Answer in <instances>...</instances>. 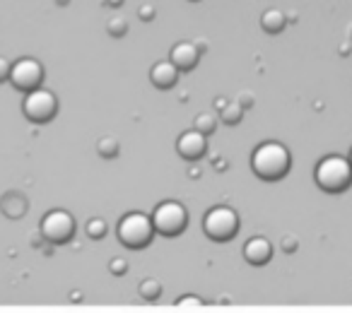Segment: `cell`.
<instances>
[{"mask_svg": "<svg viewBox=\"0 0 352 313\" xmlns=\"http://www.w3.org/2000/svg\"><path fill=\"white\" fill-rule=\"evenodd\" d=\"M285 25H287V17L280 10H265L263 17H261V27H263L268 34H280V32L285 30Z\"/></svg>", "mask_w": 352, "mask_h": 313, "instance_id": "13", "label": "cell"}, {"mask_svg": "<svg viewBox=\"0 0 352 313\" xmlns=\"http://www.w3.org/2000/svg\"><path fill=\"white\" fill-rule=\"evenodd\" d=\"M241 113H244V108L239 106V104H227L225 108H222V121L225 123H232V126H234V123H239L241 121Z\"/></svg>", "mask_w": 352, "mask_h": 313, "instance_id": "17", "label": "cell"}, {"mask_svg": "<svg viewBox=\"0 0 352 313\" xmlns=\"http://www.w3.org/2000/svg\"><path fill=\"white\" fill-rule=\"evenodd\" d=\"M203 229L212 241H230L239 229V217L232 207H212L203 220Z\"/></svg>", "mask_w": 352, "mask_h": 313, "instance_id": "5", "label": "cell"}, {"mask_svg": "<svg viewBox=\"0 0 352 313\" xmlns=\"http://www.w3.org/2000/svg\"><path fill=\"white\" fill-rule=\"evenodd\" d=\"M188 303H193V306H201V299L198 297H184V299H179V306H188Z\"/></svg>", "mask_w": 352, "mask_h": 313, "instance_id": "22", "label": "cell"}, {"mask_svg": "<svg viewBox=\"0 0 352 313\" xmlns=\"http://www.w3.org/2000/svg\"><path fill=\"white\" fill-rule=\"evenodd\" d=\"M56 108H58V102H56V94L49 92V89H32L27 92L25 102H22V111L30 121L34 123H46L56 116Z\"/></svg>", "mask_w": 352, "mask_h": 313, "instance_id": "6", "label": "cell"}, {"mask_svg": "<svg viewBox=\"0 0 352 313\" xmlns=\"http://www.w3.org/2000/svg\"><path fill=\"white\" fill-rule=\"evenodd\" d=\"M97 152L104 159H111V156L118 154V142L113 140V137H102V140L97 142Z\"/></svg>", "mask_w": 352, "mask_h": 313, "instance_id": "15", "label": "cell"}, {"mask_svg": "<svg viewBox=\"0 0 352 313\" xmlns=\"http://www.w3.org/2000/svg\"><path fill=\"white\" fill-rule=\"evenodd\" d=\"M10 70H12V63H8L6 58H0V82H3V80H10Z\"/></svg>", "mask_w": 352, "mask_h": 313, "instance_id": "20", "label": "cell"}, {"mask_svg": "<svg viewBox=\"0 0 352 313\" xmlns=\"http://www.w3.org/2000/svg\"><path fill=\"white\" fill-rule=\"evenodd\" d=\"M244 258L249 260L251 265H265L270 258H273V246H270L268 239L263 236H254L244 244Z\"/></svg>", "mask_w": 352, "mask_h": 313, "instance_id": "10", "label": "cell"}, {"mask_svg": "<svg viewBox=\"0 0 352 313\" xmlns=\"http://www.w3.org/2000/svg\"><path fill=\"white\" fill-rule=\"evenodd\" d=\"M283 248L287 251V253H292V251L297 248V241H294V239H283Z\"/></svg>", "mask_w": 352, "mask_h": 313, "instance_id": "23", "label": "cell"}, {"mask_svg": "<svg viewBox=\"0 0 352 313\" xmlns=\"http://www.w3.org/2000/svg\"><path fill=\"white\" fill-rule=\"evenodd\" d=\"M44 80V68L36 58H20L17 63H12L10 70V82L22 92H32L36 89Z\"/></svg>", "mask_w": 352, "mask_h": 313, "instance_id": "8", "label": "cell"}, {"mask_svg": "<svg viewBox=\"0 0 352 313\" xmlns=\"http://www.w3.org/2000/svg\"><path fill=\"white\" fill-rule=\"evenodd\" d=\"M107 30H109V34H113V36H123V34H126V30H128V25H126V20H123V17H111V20H109V25H107Z\"/></svg>", "mask_w": 352, "mask_h": 313, "instance_id": "19", "label": "cell"}, {"mask_svg": "<svg viewBox=\"0 0 352 313\" xmlns=\"http://www.w3.org/2000/svg\"><path fill=\"white\" fill-rule=\"evenodd\" d=\"M289 164H292V156L283 142H263L251 154V169L263 181H280L289 172Z\"/></svg>", "mask_w": 352, "mask_h": 313, "instance_id": "1", "label": "cell"}, {"mask_svg": "<svg viewBox=\"0 0 352 313\" xmlns=\"http://www.w3.org/2000/svg\"><path fill=\"white\" fill-rule=\"evenodd\" d=\"M138 292H140V297L145 299V301H157L162 294V284L157 282V279H142Z\"/></svg>", "mask_w": 352, "mask_h": 313, "instance_id": "14", "label": "cell"}, {"mask_svg": "<svg viewBox=\"0 0 352 313\" xmlns=\"http://www.w3.org/2000/svg\"><path fill=\"white\" fill-rule=\"evenodd\" d=\"M150 80L157 89H169L176 84L179 80V68H176L171 60H162V63H155L150 70Z\"/></svg>", "mask_w": 352, "mask_h": 313, "instance_id": "12", "label": "cell"}, {"mask_svg": "<svg viewBox=\"0 0 352 313\" xmlns=\"http://www.w3.org/2000/svg\"><path fill=\"white\" fill-rule=\"evenodd\" d=\"M176 152H179L184 159H198V156H203V152H206V135L198 132L196 128L186 130L176 140Z\"/></svg>", "mask_w": 352, "mask_h": 313, "instance_id": "9", "label": "cell"}, {"mask_svg": "<svg viewBox=\"0 0 352 313\" xmlns=\"http://www.w3.org/2000/svg\"><path fill=\"white\" fill-rule=\"evenodd\" d=\"M314 178H316V186L326 193H342L350 188L352 183V167L347 159L338 154L323 156L321 162L316 164V172H314Z\"/></svg>", "mask_w": 352, "mask_h": 313, "instance_id": "2", "label": "cell"}, {"mask_svg": "<svg viewBox=\"0 0 352 313\" xmlns=\"http://www.w3.org/2000/svg\"><path fill=\"white\" fill-rule=\"evenodd\" d=\"M41 234L51 244H65L75 234V220L65 210H51L41 220Z\"/></svg>", "mask_w": 352, "mask_h": 313, "instance_id": "7", "label": "cell"}, {"mask_svg": "<svg viewBox=\"0 0 352 313\" xmlns=\"http://www.w3.org/2000/svg\"><path fill=\"white\" fill-rule=\"evenodd\" d=\"M198 46L191 44V41H182V44H176L169 54V60L176 65L179 70H191L196 68L198 63Z\"/></svg>", "mask_w": 352, "mask_h": 313, "instance_id": "11", "label": "cell"}, {"mask_svg": "<svg viewBox=\"0 0 352 313\" xmlns=\"http://www.w3.org/2000/svg\"><path fill=\"white\" fill-rule=\"evenodd\" d=\"M152 224L155 231L164 236H176L186 227V207L176 200H164L155 207L152 212Z\"/></svg>", "mask_w": 352, "mask_h": 313, "instance_id": "4", "label": "cell"}, {"mask_svg": "<svg viewBox=\"0 0 352 313\" xmlns=\"http://www.w3.org/2000/svg\"><path fill=\"white\" fill-rule=\"evenodd\" d=\"M111 270H113L116 275H123V273H126V260H121V258L111 260Z\"/></svg>", "mask_w": 352, "mask_h": 313, "instance_id": "21", "label": "cell"}, {"mask_svg": "<svg viewBox=\"0 0 352 313\" xmlns=\"http://www.w3.org/2000/svg\"><path fill=\"white\" fill-rule=\"evenodd\" d=\"M147 15H155V10H152V8H142L140 17H142V20H147Z\"/></svg>", "mask_w": 352, "mask_h": 313, "instance_id": "24", "label": "cell"}, {"mask_svg": "<svg viewBox=\"0 0 352 313\" xmlns=\"http://www.w3.org/2000/svg\"><path fill=\"white\" fill-rule=\"evenodd\" d=\"M104 234H107V222L99 220V217H94V220L87 222V236L89 239H102Z\"/></svg>", "mask_w": 352, "mask_h": 313, "instance_id": "18", "label": "cell"}, {"mask_svg": "<svg viewBox=\"0 0 352 313\" xmlns=\"http://www.w3.org/2000/svg\"><path fill=\"white\" fill-rule=\"evenodd\" d=\"M347 162H350V167H352V150H350V156H347Z\"/></svg>", "mask_w": 352, "mask_h": 313, "instance_id": "25", "label": "cell"}, {"mask_svg": "<svg viewBox=\"0 0 352 313\" xmlns=\"http://www.w3.org/2000/svg\"><path fill=\"white\" fill-rule=\"evenodd\" d=\"M118 241H121L126 248H145L152 241L155 234V224H152V217H147L145 212H128L116 227Z\"/></svg>", "mask_w": 352, "mask_h": 313, "instance_id": "3", "label": "cell"}, {"mask_svg": "<svg viewBox=\"0 0 352 313\" xmlns=\"http://www.w3.org/2000/svg\"><path fill=\"white\" fill-rule=\"evenodd\" d=\"M215 126H217V121L212 113H201V116L196 118V130L203 132V135H210V132L215 130Z\"/></svg>", "mask_w": 352, "mask_h": 313, "instance_id": "16", "label": "cell"}]
</instances>
